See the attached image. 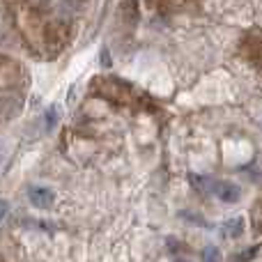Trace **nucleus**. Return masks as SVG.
<instances>
[{
	"instance_id": "nucleus-1",
	"label": "nucleus",
	"mask_w": 262,
	"mask_h": 262,
	"mask_svg": "<svg viewBox=\"0 0 262 262\" xmlns=\"http://www.w3.org/2000/svg\"><path fill=\"white\" fill-rule=\"evenodd\" d=\"M209 191H212L216 198L226 200V203L239 200V189H237L235 184H230V182H212V184H209Z\"/></svg>"
},
{
	"instance_id": "nucleus-2",
	"label": "nucleus",
	"mask_w": 262,
	"mask_h": 262,
	"mask_svg": "<svg viewBox=\"0 0 262 262\" xmlns=\"http://www.w3.org/2000/svg\"><path fill=\"white\" fill-rule=\"evenodd\" d=\"M28 195H30V203L39 209H49L53 205V191L46 186H30Z\"/></svg>"
},
{
	"instance_id": "nucleus-3",
	"label": "nucleus",
	"mask_w": 262,
	"mask_h": 262,
	"mask_svg": "<svg viewBox=\"0 0 262 262\" xmlns=\"http://www.w3.org/2000/svg\"><path fill=\"white\" fill-rule=\"evenodd\" d=\"M242 226H244V221H242V219H235V223H232V221H228L223 230H226V235L237 237V235H239V232H242Z\"/></svg>"
},
{
	"instance_id": "nucleus-4",
	"label": "nucleus",
	"mask_w": 262,
	"mask_h": 262,
	"mask_svg": "<svg viewBox=\"0 0 262 262\" xmlns=\"http://www.w3.org/2000/svg\"><path fill=\"white\" fill-rule=\"evenodd\" d=\"M221 260V253H219V249H205V262H219Z\"/></svg>"
},
{
	"instance_id": "nucleus-5",
	"label": "nucleus",
	"mask_w": 262,
	"mask_h": 262,
	"mask_svg": "<svg viewBox=\"0 0 262 262\" xmlns=\"http://www.w3.org/2000/svg\"><path fill=\"white\" fill-rule=\"evenodd\" d=\"M55 118H58V111H55V108H51L49 113H46V122H49V127H53Z\"/></svg>"
},
{
	"instance_id": "nucleus-6",
	"label": "nucleus",
	"mask_w": 262,
	"mask_h": 262,
	"mask_svg": "<svg viewBox=\"0 0 262 262\" xmlns=\"http://www.w3.org/2000/svg\"><path fill=\"white\" fill-rule=\"evenodd\" d=\"M5 214H7V203H5V200H0V221L5 219Z\"/></svg>"
},
{
	"instance_id": "nucleus-7",
	"label": "nucleus",
	"mask_w": 262,
	"mask_h": 262,
	"mask_svg": "<svg viewBox=\"0 0 262 262\" xmlns=\"http://www.w3.org/2000/svg\"><path fill=\"white\" fill-rule=\"evenodd\" d=\"M255 49H258V51H262V44H260V46H255ZM260 64H262V62H260Z\"/></svg>"
},
{
	"instance_id": "nucleus-8",
	"label": "nucleus",
	"mask_w": 262,
	"mask_h": 262,
	"mask_svg": "<svg viewBox=\"0 0 262 262\" xmlns=\"http://www.w3.org/2000/svg\"><path fill=\"white\" fill-rule=\"evenodd\" d=\"M177 262H186V260H177Z\"/></svg>"
}]
</instances>
